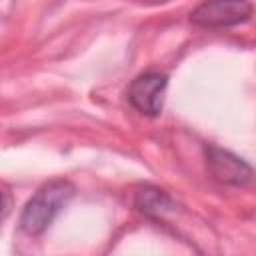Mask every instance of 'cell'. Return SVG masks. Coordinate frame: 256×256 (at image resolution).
Masks as SVG:
<instances>
[{"label":"cell","mask_w":256,"mask_h":256,"mask_svg":"<svg viewBox=\"0 0 256 256\" xmlns=\"http://www.w3.org/2000/svg\"><path fill=\"white\" fill-rule=\"evenodd\" d=\"M74 194L76 188L68 180L58 178L46 182L34 192V196L22 208L20 230L28 236H40L54 222V218L68 206Z\"/></svg>","instance_id":"1"},{"label":"cell","mask_w":256,"mask_h":256,"mask_svg":"<svg viewBox=\"0 0 256 256\" xmlns=\"http://www.w3.org/2000/svg\"><path fill=\"white\" fill-rule=\"evenodd\" d=\"M254 6L250 0H204L190 12V22L198 28H232L252 18Z\"/></svg>","instance_id":"2"},{"label":"cell","mask_w":256,"mask_h":256,"mask_svg":"<svg viewBox=\"0 0 256 256\" xmlns=\"http://www.w3.org/2000/svg\"><path fill=\"white\" fill-rule=\"evenodd\" d=\"M204 160H206V168L210 176L218 180L220 184L248 186L256 178L254 168L244 158L216 144H204Z\"/></svg>","instance_id":"3"},{"label":"cell","mask_w":256,"mask_h":256,"mask_svg":"<svg viewBox=\"0 0 256 256\" xmlns=\"http://www.w3.org/2000/svg\"><path fill=\"white\" fill-rule=\"evenodd\" d=\"M166 88H168V76L164 72H144L130 82L126 90V98L136 112L154 118L164 108Z\"/></svg>","instance_id":"4"},{"label":"cell","mask_w":256,"mask_h":256,"mask_svg":"<svg viewBox=\"0 0 256 256\" xmlns=\"http://www.w3.org/2000/svg\"><path fill=\"white\" fill-rule=\"evenodd\" d=\"M134 206L138 212H142L144 216L152 218V220H162L168 214H174L178 210L176 200L166 194L160 188L154 186H144L136 192L134 196Z\"/></svg>","instance_id":"5"},{"label":"cell","mask_w":256,"mask_h":256,"mask_svg":"<svg viewBox=\"0 0 256 256\" xmlns=\"http://www.w3.org/2000/svg\"><path fill=\"white\" fill-rule=\"evenodd\" d=\"M2 196H4V212H2V220H6V216H8V212H10V194H8V190H4Z\"/></svg>","instance_id":"6"}]
</instances>
